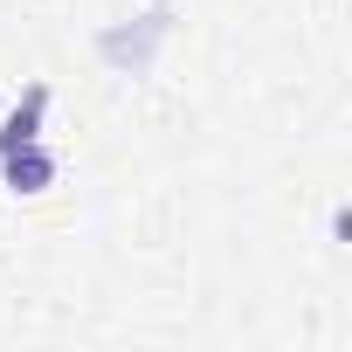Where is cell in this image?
Returning a JSON list of instances; mask_svg holds the SVG:
<instances>
[{"label": "cell", "instance_id": "6da1fadb", "mask_svg": "<svg viewBox=\"0 0 352 352\" xmlns=\"http://www.w3.org/2000/svg\"><path fill=\"white\" fill-rule=\"evenodd\" d=\"M56 173H63V159H56L42 138H28V145H14V152H0V187H8L14 201L49 194V187H56Z\"/></svg>", "mask_w": 352, "mask_h": 352}, {"label": "cell", "instance_id": "7a4b0ae2", "mask_svg": "<svg viewBox=\"0 0 352 352\" xmlns=\"http://www.w3.org/2000/svg\"><path fill=\"white\" fill-rule=\"evenodd\" d=\"M42 124H49V83L35 76L14 104H8V118H0V152H14V145H28V138H42Z\"/></svg>", "mask_w": 352, "mask_h": 352}]
</instances>
